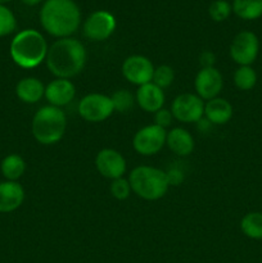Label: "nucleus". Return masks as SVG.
Wrapping results in <instances>:
<instances>
[{
    "label": "nucleus",
    "instance_id": "f257e3e1",
    "mask_svg": "<svg viewBox=\"0 0 262 263\" xmlns=\"http://www.w3.org/2000/svg\"><path fill=\"white\" fill-rule=\"evenodd\" d=\"M87 54L84 44L74 37L54 41L46 54L45 63L57 79H72L84 69Z\"/></svg>",
    "mask_w": 262,
    "mask_h": 263
},
{
    "label": "nucleus",
    "instance_id": "f03ea898",
    "mask_svg": "<svg viewBox=\"0 0 262 263\" xmlns=\"http://www.w3.org/2000/svg\"><path fill=\"white\" fill-rule=\"evenodd\" d=\"M44 30L54 37H71L80 27L81 12L73 0H46L40 10Z\"/></svg>",
    "mask_w": 262,
    "mask_h": 263
},
{
    "label": "nucleus",
    "instance_id": "7ed1b4c3",
    "mask_svg": "<svg viewBox=\"0 0 262 263\" xmlns=\"http://www.w3.org/2000/svg\"><path fill=\"white\" fill-rule=\"evenodd\" d=\"M49 46L45 37L33 28L22 30L10 41L9 54L18 67L32 69L45 62Z\"/></svg>",
    "mask_w": 262,
    "mask_h": 263
},
{
    "label": "nucleus",
    "instance_id": "20e7f679",
    "mask_svg": "<svg viewBox=\"0 0 262 263\" xmlns=\"http://www.w3.org/2000/svg\"><path fill=\"white\" fill-rule=\"evenodd\" d=\"M67 128L66 113L62 108L44 105L35 113L31 123V131L39 144L53 145L59 143Z\"/></svg>",
    "mask_w": 262,
    "mask_h": 263
},
{
    "label": "nucleus",
    "instance_id": "39448f33",
    "mask_svg": "<svg viewBox=\"0 0 262 263\" xmlns=\"http://www.w3.org/2000/svg\"><path fill=\"white\" fill-rule=\"evenodd\" d=\"M131 190L145 200H158L170 187L166 172L157 167L138 166L128 175Z\"/></svg>",
    "mask_w": 262,
    "mask_h": 263
},
{
    "label": "nucleus",
    "instance_id": "423d86ee",
    "mask_svg": "<svg viewBox=\"0 0 262 263\" xmlns=\"http://www.w3.org/2000/svg\"><path fill=\"white\" fill-rule=\"evenodd\" d=\"M259 53V40L252 31H240L229 48L230 58L239 66H252Z\"/></svg>",
    "mask_w": 262,
    "mask_h": 263
},
{
    "label": "nucleus",
    "instance_id": "0eeeda50",
    "mask_svg": "<svg viewBox=\"0 0 262 263\" xmlns=\"http://www.w3.org/2000/svg\"><path fill=\"white\" fill-rule=\"evenodd\" d=\"M112 100L110 97L99 92L87 94L80 100L79 115L82 120L91 123L103 122L113 115Z\"/></svg>",
    "mask_w": 262,
    "mask_h": 263
},
{
    "label": "nucleus",
    "instance_id": "6e6552de",
    "mask_svg": "<svg viewBox=\"0 0 262 263\" xmlns=\"http://www.w3.org/2000/svg\"><path fill=\"white\" fill-rule=\"evenodd\" d=\"M166 128L157 125H148L136 131L133 139V146L136 153L141 156H154L166 145Z\"/></svg>",
    "mask_w": 262,
    "mask_h": 263
},
{
    "label": "nucleus",
    "instance_id": "1a4fd4ad",
    "mask_svg": "<svg viewBox=\"0 0 262 263\" xmlns=\"http://www.w3.org/2000/svg\"><path fill=\"white\" fill-rule=\"evenodd\" d=\"M171 113L179 122L197 123L204 117V102L197 94H180L172 102Z\"/></svg>",
    "mask_w": 262,
    "mask_h": 263
},
{
    "label": "nucleus",
    "instance_id": "9d476101",
    "mask_svg": "<svg viewBox=\"0 0 262 263\" xmlns=\"http://www.w3.org/2000/svg\"><path fill=\"white\" fill-rule=\"evenodd\" d=\"M116 18L108 10L92 12L82 26L85 37L91 41H104L113 35L116 30Z\"/></svg>",
    "mask_w": 262,
    "mask_h": 263
},
{
    "label": "nucleus",
    "instance_id": "9b49d317",
    "mask_svg": "<svg viewBox=\"0 0 262 263\" xmlns=\"http://www.w3.org/2000/svg\"><path fill=\"white\" fill-rule=\"evenodd\" d=\"M122 74L128 82L136 86H141L152 82L154 73V66L149 58L144 55H130L123 61Z\"/></svg>",
    "mask_w": 262,
    "mask_h": 263
},
{
    "label": "nucleus",
    "instance_id": "f8f14e48",
    "mask_svg": "<svg viewBox=\"0 0 262 263\" xmlns=\"http://www.w3.org/2000/svg\"><path fill=\"white\" fill-rule=\"evenodd\" d=\"M95 167L103 177L116 180L123 177L127 164L120 152L110 148H104L95 157Z\"/></svg>",
    "mask_w": 262,
    "mask_h": 263
},
{
    "label": "nucleus",
    "instance_id": "ddd939ff",
    "mask_svg": "<svg viewBox=\"0 0 262 263\" xmlns=\"http://www.w3.org/2000/svg\"><path fill=\"white\" fill-rule=\"evenodd\" d=\"M197 95L202 100H211L218 97L223 87V79L221 72L215 67L200 68L194 80Z\"/></svg>",
    "mask_w": 262,
    "mask_h": 263
},
{
    "label": "nucleus",
    "instance_id": "4468645a",
    "mask_svg": "<svg viewBox=\"0 0 262 263\" xmlns=\"http://www.w3.org/2000/svg\"><path fill=\"white\" fill-rule=\"evenodd\" d=\"M45 99L49 105L62 108L69 104L76 97V87L73 82L67 79H55L45 86Z\"/></svg>",
    "mask_w": 262,
    "mask_h": 263
},
{
    "label": "nucleus",
    "instance_id": "2eb2a0df",
    "mask_svg": "<svg viewBox=\"0 0 262 263\" xmlns=\"http://www.w3.org/2000/svg\"><path fill=\"white\" fill-rule=\"evenodd\" d=\"M164 92L161 87L154 85L153 82L141 85L138 87L135 100L139 107L148 113H156L163 108Z\"/></svg>",
    "mask_w": 262,
    "mask_h": 263
},
{
    "label": "nucleus",
    "instance_id": "dca6fc26",
    "mask_svg": "<svg viewBox=\"0 0 262 263\" xmlns=\"http://www.w3.org/2000/svg\"><path fill=\"white\" fill-rule=\"evenodd\" d=\"M25 189L18 181L0 182V213H10L22 205Z\"/></svg>",
    "mask_w": 262,
    "mask_h": 263
},
{
    "label": "nucleus",
    "instance_id": "f3484780",
    "mask_svg": "<svg viewBox=\"0 0 262 263\" xmlns=\"http://www.w3.org/2000/svg\"><path fill=\"white\" fill-rule=\"evenodd\" d=\"M166 145L179 157H188L194 151V138L182 127H174L167 131Z\"/></svg>",
    "mask_w": 262,
    "mask_h": 263
},
{
    "label": "nucleus",
    "instance_id": "a211bd4d",
    "mask_svg": "<svg viewBox=\"0 0 262 263\" xmlns=\"http://www.w3.org/2000/svg\"><path fill=\"white\" fill-rule=\"evenodd\" d=\"M234 109L230 102L223 98H215L204 103V118L212 125L221 126L233 118Z\"/></svg>",
    "mask_w": 262,
    "mask_h": 263
},
{
    "label": "nucleus",
    "instance_id": "6ab92c4d",
    "mask_svg": "<svg viewBox=\"0 0 262 263\" xmlns=\"http://www.w3.org/2000/svg\"><path fill=\"white\" fill-rule=\"evenodd\" d=\"M45 94V86L36 77H25L15 86V95L26 104H35Z\"/></svg>",
    "mask_w": 262,
    "mask_h": 263
},
{
    "label": "nucleus",
    "instance_id": "aec40b11",
    "mask_svg": "<svg viewBox=\"0 0 262 263\" xmlns=\"http://www.w3.org/2000/svg\"><path fill=\"white\" fill-rule=\"evenodd\" d=\"M0 170L7 181H18L26 172V162L20 154H8L2 161Z\"/></svg>",
    "mask_w": 262,
    "mask_h": 263
},
{
    "label": "nucleus",
    "instance_id": "412c9836",
    "mask_svg": "<svg viewBox=\"0 0 262 263\" xmlns=\"http://www.w3.org/2000/svg\"><path fill=\"white\" fill-rule=\"evenodd\" d=\"M233 12L244 21H254L262 17V0H234Z\"/></svg>",
    "mask_w": 262,
    "mask_h": 263
},
{
    "label": "nucleus",
    "instance_id": "4be33fe9",
    "mask_svg": "<svg viewBox=\"0 0 262 263\" xmlns=\"http://www.w3.org/2000/svg\"><path fill=\"white\" fill-rule=\"evenodd\" d=\"M240 230L252 240H262V212H249L240 220Z\"/></svg>",
    "mask_w": 262,
    "mask_h": 263
},
{
    "label": "nucleus",
    "instance_id": "5701e85b",
    "mask_svg": "<svg viewBox=\"0 0 262 263\" xmlns=\"http://www.w3.org/2000/svg\"><path fill=\"white\" fill-rule=\"evenodd\" d=\"M234 84L241 91H249L257 84V72L252 66H239L234 72Z\"/></svg>",
    "mask_w": 262,
    "mask_h": 263
},
{
    "label": "nucleus",
    "instance_id": "b1692460",
    "mask_svg": "<svg viewBox=\"0 0 262 263\" xmlns=\"http://www.w3.org/2000/svg\"><path fill=\"white\" fill-rule=\"evenodd\" d=\"M110 100H112L113 109L121 113L128 112L134 107V102H135L134 95L126 89H121L113 92L110 95Z\"/></svg>",
    "mask_w": 262,
    "mask_h": 263
},
{
    "label": "nucleus",
    "instance_id": "393cba45",
    "mask_svg": "<svg viewBox=\"0 0 262 263\" xmlns=\"http://www.w3.org/2000/svg\"><path fill=\"white\" fill-rule=\"evenodd\" d=\"M17 28V20L12 10L4 4H0V37L10 35Z\"/></svg>",
    "mask_w": 262,
    "mask_h": 263
},
{
    "label": "nucleus",
    "instance_id": "a878e982",
    "mask_svg": "<svg viewBox=\"0 0 262 263\" xmlns=\"http://www.w3.org/2000/svg\"><path fill=\"white\" fill-rule=\"evenodd\" d=\"M231 12H233L231 4L226 0H215L213 3H211L210 8H208V14H210L211 20H213L215 22L226 21L230 17Z\"/></svg>",
    "mask_w": 262,
    "mask_h": 263
},
{
    "label": "nucleus",
    "instance_id": "bb28decb",
    "mask_svg": "<svg viewBox=\"0 0 262 263\" xmlns=\"http://www.w3.org/2000/svg\"><path fill=\"white\" fill-rule=\"evenodd\" d=\"M174 79H175L174 68L167 66V64H162V66H158L157 68H154L152 82L163 90L166 89V87L171 86V84L174 82Z\"/></svg>",
    "mask_w": 262,
    "mask_h": 263
},
{
    "label": "nucleus",
    "instance_id": "cd10ccee",
    "mask_svg": "<svg viewBox=\"0 0 262 263\" xmlns=\"http://www.w3.org/2000/svg\"><path fill=\"white\" fill-rule=\"evenodd\" d=\"M110 194L113 195V198H116L117 200H125L130 197L131 194V186L128 180L120 177V179L112 180L110 182Z\"/></svg>",
    "mask_w": 262,
    "mask_h": 263
},
{
    "label": "nucleus",
    "instance_id": "c85d7f7f",
    "mask_svg": "<svg viewBox=\"0 0 262 263\" xmlns=\"http://www.w3.org/2000/svg\"><path fill=\"white\" fill-rule=\"evenodd\" d=\"M172 120H174V116H172L171 110L166 109V108H162L158 112L154 113V125L159 126L162 128H166L171 125Z\"/></svg>",
    "mask_w": 262,
    "mask_h": 263
},
{
    "label": "nucleus",
    "instance_id": "c756f323",
    "mask_svg": "<svg viewBox=\"0 0 262 263\" xmlns=\"http://www.w3.org/2000/svg\"><path fill=\"white\" fill-rule=\"evenodd\" d=\"M215 54L212 53V51L210 50H205L203 51V53H200L199 55V64L202 68H210V67H213V64H215Z\"/></svg>",
    "mask_w": 262,
    "mask_h": 263
},
{
    "label": "nucleus",
    "instance_id": "7c9ffc66",
    "mask_svg": "<svg viewBox=\"0 0 262 263\" xmlns=\"http://www.w3.org/2000/svg\"><path fill=\"white\" fill-rule=\"evenodd\" d=\"M166 175L170 185H179L184 180V175L177 168H170V171H167Z\"/></svg>",
    "mask_w": 262,
    "mask_h": 263
},
{
    "label": "nucleus",
    "instance_id": "2f4dec72",
    "mask_svg": "<svg viewBox=\"0 0 262 263\" xmlns=\"http://www.w3.org/2000/svg\"><path fill=\"white\" fill-rule=\"evenodd\" d=\"M197 125H198V128H199V130L202 131V133H204V131H208V130H210V127H211V126H212V123H211L210 121L205 120V118L203 117L202 120L198 121Z\"/></svg>",
    "mask_w": 262,
    "mask_h": 263
},
{
    "label": "nucleus",
    "instance_id": "473e14b6",
    "mask_svg": "<svg viewBox=\"0 0 262 263\" xmlns=\"http://www.w3.org/2000/svg\"><path fill=\"white\" fill-rule=\"evenodd\" d=\"M21 2H22L23 4L28 5V7H35V5L40 4V3L43 2V0H21Z\"/></svg>",
    "mask_w": 262,
    "mask_h": 263
},
{
    "label": "nucleus",
    "instance_id": "72a5a7b5",
    "mask_svg": "<svg viewBox=\"0 0 262 263\" xmlns=\"http://www.w3.org/2000/svg\"><path fill=\"white\" fill-rule=\"evenodd\" d=\"M12 2V0H0V4H5V3H9Z\"/></svg>",
    "mask_w": 262,
    "mask_h": 263
}]
</instances>
